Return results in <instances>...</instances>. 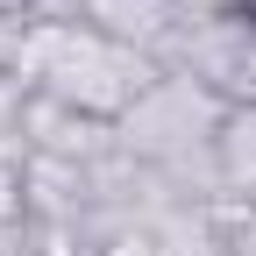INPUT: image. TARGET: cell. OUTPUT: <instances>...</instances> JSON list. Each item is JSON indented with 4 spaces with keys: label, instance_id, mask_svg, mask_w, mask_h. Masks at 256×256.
I'll return each mask as SVG.
<instances>
[{
    "label": "cell",
    "instance_id": "6da1fadb",
    "mask_svg": "<svg viewBox=\"0 0 256 256\" xmlns=\"http://www.w3.org/2000/svg\"><path fill=\"white\" fill-rule=\"evenodd\" d=\"M156 78H164V64L150 50H128L100 28H57V22H28V50H22V86L36 92H57L64 107H78L86 121L100 128H121L136 114Z\"/></svg>",
    "mask_w": 256,
    "mask_h": 256
},
{
    "label": "cell",
    "instance_id": "7a4b0ae2",
    "mask_svg": "<svg viewBox=\"0 0 256 256\" xmlns=\"http://www.w3.org/2000/svg\"><path fill=\"white\" fill-rule=\"evenodd\" d=\"M156 64L192 78L200 92H214L220 107H256V8L185 14Z\"/></svg>",
    "mask_w": 256,
    "mask_h": 256
},
{
    "label": "cell",
    "instance_id": "3957f363",
    "mask_svg": "<svg viewBox=\"0 0 256 256\" xmlns=\"http://www.w3.org/2000/svg\"><path fill=\"white\" fill-rule=\"evenodd\" d=\"M220 114H228V107H220L214 92H200L192 78L164 72V78H156V92L114 128V142L136 156V164H150V171H178V164H192V156L214 150Z\"/></svg>",
    "mask_w": 256,
    "mask_h": 256
},
{
    "label": "cell",
    "instance_id": "277c9868",
    "mask_svg": "<svg viewBox=\"0 0 256 256\" xmlns=\"http://www.w3.org/2000/svg\"><path fill=\"white\" fill-rule=\"evenodd\" d=\"M14 136H22V156H57V164H100L114 150V128L86 121L78 107H64L57 92H36V86L14 114Z\"/></svg>",
    "mask_w": 256,
    "mask_h": 256
},
{
    "label": "cell",
    "instance_id": "5b68a950",
    "mask_svg": "<svg viewBox=\"0 0 256 256\" xmlns=\"http://www.w3.org/2000/svg\"><path fill=\"white\" fill-rule=\"evenodd\" d=\"M214 171H220V200H249L256 206V107H228L220 114Z\"/></svg>",
    "mask_w": 256,
    "mask_h": 256
},
{
    "label": "cell",
    "instance_id": "8992f818",
    "mask_svg": "<svg viewBox=\"0 0 256 256\" xmlns=\"http://www.w3.org/2000/svg\"><path fill=\"white\" fill-rule=\"evenodd\" d=\"M150 228H156V249L164 256H228V228H220V214L214 206H156L150 214Z\"/></svg>",
    "mask_w": 256,
    "mask_h": 256
},
{
    "label": "cell",
    "instance_id": "52a82bcc",
    "mask_svg": "<svg viewBox=\"0 0 256 256\" xmlns=\"http://www.w3.org/2000/svg\"><path fill=\"white\" fill-rule=\"evenodd\" d=\"M92 256H164V249H156L150 214H136V220H114L107 235H92Z\"/></svg>",
    "mask_w": 256,
    "mask_h": 256
},
{
    "label": "cell",
    "instance_id": "ba28073f",
    "mask_svg": "<svg viewBox=\"0 0 256 256\" xmlns=\"http://www.w3.org/2000/svg\"><path fill=\"white\" fill-rule=\"evenodd\" d=\"M22 50H28V22L0 14V78H22Z\"/></svg>",
    "mask_w": 256,
    "mask_h": 256
}]
</instances>
